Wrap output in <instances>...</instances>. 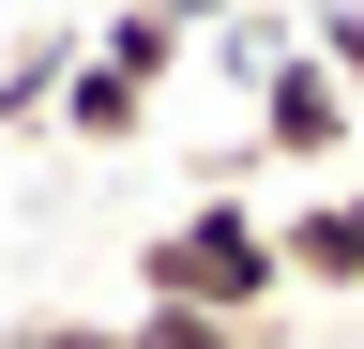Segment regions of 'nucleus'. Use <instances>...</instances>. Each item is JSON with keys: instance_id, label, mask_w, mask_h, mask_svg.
Listing matches in <instances>:
<instances>
[{"instance_id": "obj_1", "label": "nucleus", "mask_w": 364, "mask_h": 349, "mask_svg": "<svg viewBox=\"0 0 364 349\" xmlns=\"http://www.w3.org/2000/svg\"><path fill=\"white\" fill-rule=\"evenodd\" d=\"M136 304H198V319L273 334V304H289V274H273V213H243V198H182L167 228L136 243Z\"/></svg>"}, {"instance_id": "obj_2", "label": "nucleus", "mask_w": 364, "mask_h": 349, "mask_svg": "<svg viewBox=\"0 0 364 349\" xmlns=\"http://www.w3.org/2000/svg\"><path fill=\"white\" fill-rule=\"evenodd\" d=\"M243 107H258V137H243L258 167H349V137H364V107H349V92H334V76H318L304 46L273 61V76H258Z\"/></svg>"}, {"instance_id": "obj_3", "label": "nucleus", "mask_w": 364, "mask_h": 349, "mask_svg": "<svg viewBox=\"0 0 364 349\" xmlns=\"http://www.w3.org/2000/svg\"><path fill=\"white\" fill-rule=\"evenodd\" d=\"M273 274L289 289H364V183H318L273 213Z\"/></svg>"}, {"instance_id": "obj_4", "label": "nucleus", "mask_w": 364, "mask_h": 349, "mask_svg": "<svg viewBox=\"0 0 364 349\" xmlns=\"http://www.w3.org/2000/svg\"><path fill=\"white\" fill-rule=\"evenodd\" d=\"M46 122H61L76 152H136V137H152V92H122V76L76 46V76H61V107H46Z\"/></svg>"}, {"instance_id": "obj_5", "label": "nucleus", "mask_w": 364, "mask_h": 349, "mask_svg": "<svg viewBox=\"0 0 364 349\" xmlns=\"http://www.w3.org/2000/svg\"><path fill=\"white\" fill-rule=\"evenodd\" d=\"M76 46H91V31H16V46H0V137H31V122L61 107V76H76Z\"/></svg>"}, {"instance_id": "obj_6", "label": "nucleus", "mask_w": 364, "mask_h": 349, "mask_svg": "<svg viewBox=\"0 0 364 349\" xmlns=\"http://www.w3.org/2000/svg\"><path fill=\"white\" fill-rule=\"evenodd\" d=\"M91 61H107L122 92H167V76H182V31L152 16V0H107V31H91Z\"/></svg>"}, {"instance_id": "obj_7", "label": "nucleus", "mask_w": 364, "mask_h": 349, "mask_svg": "<svg viewBox=\"0 0 364 349\" xmlns=\"http://www.w3.org/2000/svg\"><path fill=\"white\" fill-rule=\"evenodd\" d=\"M289 46H304V31H289V16H258V0H243V16L213 31V76H228V92H258V76L289 61Z\"/></svg>"}, {"instance_id": "obj_8", "label": "nucleus", "mask_w": 364, "mask_h": 349, "mask_svg": "<svg viewBox=\"0 0 364 349\" xmlns=\"http://www.w3.org/2000/svg\"><path fill=\"white\" fill-rule=\"evenodd\" d=\"M304 61H318V76L364 107V0H318V16H304Z\"/></svg>"}, {"instance_id": "obj_9", "label": "nucleus", "mask_w": 364, "mask_h": 349, "mask_svg": "<svg viewBox=\"0 0 364 349\" xmlns=\"http://www.w3.org/2000/svg\"><path fill=\"white\" fill-rule=\"evenodd\" d=\"M122 334H136V349H258L243 319H198V304H136Z\"/></svg>"}, {"instance_id": "obj_10", "label": "nucleus", "mask_w": 364, "mask_h": 349, "mask_svg": "<svg viewBox=\"0 0 364 349\" xmlns=\"http://www.w3.org/2000/svg\"><path fill=\"white\" fill-rule=\"evenodd\" d=\"M0 349H136V334H122V319H16Z\"/></svg>"}, {"instance_id": "obj_11", "label": "nucleus", "mask_w": 364, "mask_h": 349, "mask_svg": "<svg viewBox=\"0 0 364 349\" xmlns=\"http://www.w3.org/2000/svg\"><path fill=\"white\" fill-rule=\"evenodd\" d=\"M152 16L182 31V46H213V31H228V16H243V0H152Z\"/></svg>"}, {"instance_id": "obj_12", "label": "nucleus", "mask_w": 364, "mask_h": 349, "mask_svg": "<svg viewBox=\"0 0 364 349\" xmlns=\"http://www.w3.org/2000/svg\"><path fill=\"white\" fill-rule=\"evenodd\" d=\"M0 31H16V0H0Z\"/></svg>"}]
</instances>
